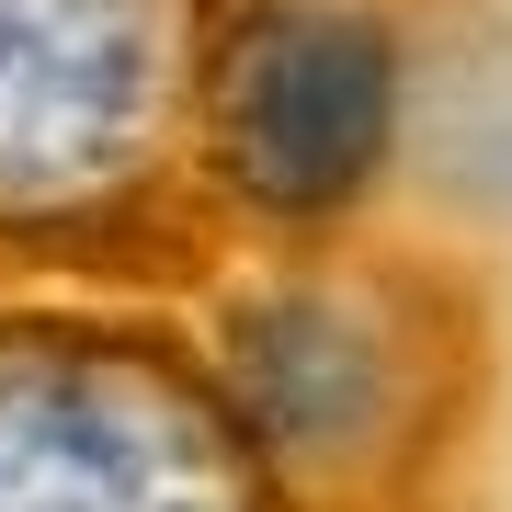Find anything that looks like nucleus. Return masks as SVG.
Here are the masks:
<instances>
[{
  "instance_id": "7ed1b4c3",
  "label": "nucleus",
  "mask_w": 512,
  "mask_h": 512,
  "mask_svg": "<svg viewBox=\"0 0 512 512\" xmlns=\"http://www.w3.org/2000/svg\"><path fill=\"white\" fill-rule=\"evenodd\" d=\"M205 137L262 217H342L399 137V46L353 0H251L205 69Z\"/></svg>"
},
{
  "instance_id": "20e7f679",
  "label": "nucleus",
  "mask_w": 512,
  "mask_h": 512,
  "mask_svg": "<svg viewBox=\"0 0 512 512\" xmlns=\"http://www.w3.org/2000/svg\"><path fill=\"white\" fill-rule=\"evenodd\" d=\"M228 410L251 456H285L308 478H353L399 456L410 421V330L376 285H274L228 319Z\"/></svg>"
},
{
  "instance_id": "f257e3e1",
  "label": "nucleus",
  "mask_w": 512,
  "mask_h": 512,
  "mask_svg": "<svg viewBox=\"0 0 512 512\" xmlns=\"http://www.w3.org/2000/svg\"><path fill=\"white\" fill-rule=\"evenodd\" d=\"M0 512H251V433L160 353L0 330Z\"/></svg>"
},
{
  "instance_id": "f03ea898",
  "label": "nucleus",
  "mask_w": 512,
  "mask_h": 512,
  "mask_svg": "<svg viewBox=\"0 0 512 512\" xmlns=\"http://www.w3.org/2000/svg\"><path fill=\"white\" fill-rule=\"evenodd\" d=\"M205 0H0V217H92L160 160Z\"/></svg>"
}]
</instances>
